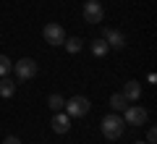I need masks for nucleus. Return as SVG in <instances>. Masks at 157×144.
I'll list each match as a JSON object with an SVG mask.
<instances>
[{
  "mask_svg": "<svg viewBox=\"0 0 157 144\" xmlns=\"http://www.w3.org/2000/svg\"><path fill=\"white\" fill-rule=\"evenodd\" d=\"M100 128H102V136L113 142V139H121V136H123V128H126V123H123V118H121V115L110 113V115H105V118H102Z\"/></svg>",
  "mask_w": 157,
  "mask_h": 144,
  "instance_id": "f257e3e1",
  "label": "nucleus"
},
{
  "mask_svg": "<svg viewBox=\"0 0 157 144\" xmlns=\"http://www.w3.org/2000/svg\"><path fill=\"white\" fill-rule=\"evenodd\" d=\"M92 107V102L86 100V97H81V94H76V97H71V100H66V105H63V113H66L68 118H81L86 115Z\"/></svg>",
  "mask_w": 157,
  "mask_h": 144,
  "instance_id": "f03ea898",
  "label": "nucleus"
},
{
  "mask_svg": "<svg viewBox=\"0 0 157 144\" xmlns=\"http://www.w3.org/2000/svg\"><path fill=\"white\" fill-rule=\"evenodd\" d=\"M37 60L34 58H21V60H16V66H13V71H16V79L18 81H29V79L37 76Z\"/></svg>",
  "mask_w": 157,
  "mask_h": 144,
  "instance_id": "7ed1b4c3",
  "label": "nucleus"
},
{
  "mask_svg": "<svg viewBox=\"0 0 157 144\" xmlns=\"http://www.w3.org/2000/svg\"><path fill=\"white\" fill-rule=\"evenodd\" d=\"M123 123L126 126H144L147 123V110L141 105H128L123 110Z\"/></svg>",
  "mask_w": 157,
  "mask_h": 144,
  "instance_id": "20e7f679",
  "label": "nucleus"
},
{
  "mask_svg": "<svg viewBox=\"0 0 157 144\" xmlns=\"http://www.w3.org/2000/svg\"><path fill=\"white\" fill-rule=\"evenodd\" d=\"M42 37H45V42H50V45H63L66 42V32H63L60 24H45Z\"/></svg>",
  "mask_w": 157,
  "mask_h": 144,
  "instance_id": "39448f33",
  "label": "nucleus"
},
{
  "mask_svg": "<svg viewBox=\"0 0 157 144\" xmlns=\"http://www.w3.org/2000/svg\"><path fill=\"white\" fill-rule=\"evenodd\" d=\"M102 18H105L102 6L97 3V0H86V3H84V21L86 24H100Z\"/></svg>",
  "mask_w": 157,
  "mask_h": 144,
  "instance_id": "423d86ee",
  "label": "nucleus"
},
{
  "mask_svg": "<svg viewBox=\"0 0 157 144\" xmlns=\"http://www.w3.org/2000/svg\"><path fill=\"white\" fill-rule=\"evenodd\" d=\"M102 39L107 42V47H115V50L126 47V34H123V32H118V29L105 26V29H102Z\"/></svg>",
  "mask_w": 157,
  "mask_h": 144,
  "instance_id": "0eeeda50",
  "label": "nucleus"
},
{
  "mask_svg": "<svg viewBox=\"0 0 157 144\" xmlns=\"http://www.w3.org/2000/svg\"><path fill=\"white\" fill-rule=\"evenodd\" d=\"M123 97L128 102H139L141 100V84L136 81V79H131V81L123 84Z\"/></svg>",
  "mask_w": 157,
  "mask_h": 144,
  "instance_id": "6e6552de",
  "label": "nucleus"
},
{
  "mask_svg": "<svg viewBox=\"0 0 157 144\" xmlns=\"http://www.w3.org/2000/svg\"><path fill=\"white\" fill-rule=\"evenodd\" d=\"M50 126H52V131H55V134H66L68 128H71V118H68L63 110H58L55 115H52V123H50Z\"/></svg>",
  "mask_w": 157,
  "mask_h": 144,
  "instance_id": "1a4fd4ad",
  "label": "nucleus"
},
{
  "mask_svg": "<svg viewBox=\"0 0 157 144\" xmlns=\"http://www.w3.org/2000/svg\"><path fill=\"white\" fill-rule=\"evenodd\" d=\"M16 94V81L13 79H8V76H0V97H13Z\"/></svg>",
  "mask_w": 157,
  "mask_h": 144,
  "instance_id": "9d476101",
  "label": "nucleus"
},
{
  "mask_svg": "<svg viewBox=\"0 0 157 144\" xmlns=\"http://www.w3.org/2000/svg\"><path fill=\"white\" fill-rule=\"evenodd\" d=\"M131 105V102L128 100H126V97H123V92H115V94H113V97H110V107H113V110H121V113H123L126 110V107H128Z\"/></svg>",
  "mask_w": 157,
  "mask_h": 144,
  "instance_id": "9b49d317",
  "label": "nucleus"
},
{
  "mask_svg": "<svg viewBox=\"0 0 157 144\" xmlns=\"http://www.w3.org/2000/svg\"><path fill=\"white\" fill-rule=\"evenodd\" d=\"M107 53H110V47H107V42H105V39H94V42H92V55L105 58Z\"/></svg>",
  "mask_w": 157,
  "mask_h": 144,
  "instance_id": "f8f14e48",
  "label": "nucleus"
},
{
  "mask_svg": "<svg viewBox=\"0 0 157 144\" xmlns=\"http://www.w3.org/2000/svg\"><path fill=\"white\" fill-rule=\"evenodd\" d=\"M63 47H66L71 55H76L78 50H81V39L78 37H66V42H63Z\"/></svg>",
  "mask_w": 157,
  "mask_h": 144,
  "instance_id": "ddd939ff",
  "label": "nucleus"
},
{
  "mask_svg": "<svg viewBox=\"0 0 157 144\" xmlns=\"http://www.w3.org/2000/svg\"><path fill=\"white\" fill-rule=\"evenodd\" d=\"M13 71V60L8 55H0V76H8Z\"/></svg>",
  "mask_w": 157,
  "mask_h": 144,
  "instance_id": "4468645a",
  "label": "nucleus"
},
{
  "mask_svg": "<svg viewBox=\"0 0 157 144\" xmlns=\"http://www.w3.org/2000/svg\"><path fill=\"white\" fill-rule=\"evenodd\" d=\"M47 105H50L52 107V110H63V105H66V100H63V97H60V94H50V97H47Z\"/></svg>",
  "mask_w": 157,
  "mask_h": 144,
  "instance_id": "2eb2a0df",
  "label": "nucleus"
},
{
  "mask_svg": "<svg viewBox=\"0 0 157 144\" xmlns=\"http://www.w3.org/2000/svg\"><path fill=\"white\" fill-rule=\"evenodd\" d=\"M155 142H157V131L149 128V131H147V144H155Z\"/></svg>",
  "mask_w": 157,
  "mask_h": 144,
  "instance_id": "dca6fc26",
  "label": "nucleus"
},
{
  "mask_svg": "<svg viewBox=\"0 0 157 144\" xmlns=\"http://www.w3.org/2000/svg\"><path fill=\"white\" fill-rule=\"evenodd\" d=\"M3 144H21V139H18V136H6Z\"/></svg>",
  "mask_w": 157,
  "mask_h": 144,
  "instance_id": "f3484780",
  "label": "nucleus"
},
{
  "mask_svg": "<svg viewBox=\"0 0 157 144\" xmlns=\"http://www.w3.org/2000/svg\"><path fill=\"white\" fill-rule=\"evenodd\" d=\"M134 144H144V142H134Z\"/></svg>",
  "mask_w": 157,
  "mask_h": 144,
  "instance_id": "a211bd4d",
  "label": "nucleus"
}]
</instances>
